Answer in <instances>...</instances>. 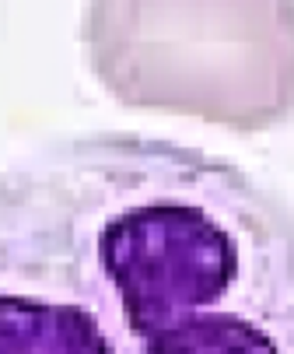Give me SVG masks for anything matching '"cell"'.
<instances>
[{"instance_id":"cell-1","label":"cell","mask_w":294,"mask_h":354,"mask_svg":"<svg viewBox=\"0 0 294 354\" xmlns=\"http://www.w3.org/2000/svg\"><path fill=\"white\" fill-rule=\"evenodd\" d=\"M0 354H294V211L165 137L84 133L0 169Z\"/></svg>"},{"instance_id":"cell-2","label":"cell","mask_w":294,"mask_h":354,"mask_svg":"<svg viewBox=\"0 0 294 354\" xmlns=\"http://www.w3.org/2000/svg\"><path fill=\"white\" fill-rule=\"evenodd\" d=\"M84 53L116 102L259 133L294 113L291 0H95Z\"/></svg>"}]
</instances>
